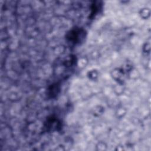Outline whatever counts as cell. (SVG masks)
Returning <instances> with one entry per match:
<instances>
[{"mask_svg": "<svg viewBox=\"0 0 151 151\" xmlns=\"http://www.w3.org/2000/svg\"><path fill=\"white\" fill-rule=\"evenodd\" d=\"M66 37L71 44H80L85 37V31L80 28H73L68 32Z\"/></svg>", "mask_w": 151, "mask_h": 151, "instance_id": "cell-1", "label": "cell"}, {"mask_svg": "<svg viewBox=\"0 0 151 151\" xmlns=\"http://www.w3.org/2000/svg\"><path fill=\"white\" fill-rule=\"evenodd\" d=\"M61 122L57 118L54 116H51L48 118L45 123L44 127L48 131H54L58 130L61 128Z\"/></svg>", "mask_w": 151, "mask_h": 151, "instance_id": "cell-2", "label": "cell"}, {"mask_svg": "<svg viewBox=\"0 0 151 151\" xmlns=\"http://www.w3.org/2000/svg\"><path fill=\"white\" fill-rule=\"evenodd\" d=\"M100 5L99 4H96L94 3V4H93L91 8V17H94L96 15H97V14L99 12V9H100Z\"/></svg>", "mask_w": 151, "mask_h": 151, "instance_id": "cell-4", "label": "cell"}, {"mask_svg": "<svg viewBox=\"0 0 151 151\" xmlns=\"http://www.w3.org/2000/svg\"><path fill=\"white\" fill-rule=\"evenodd\" d=\"M60 85H58L57 83L52 84L48 88V95L51 96L52 97H55L60 91Z\"/></svg>", "mask_w": 151, "mask_h": 151, "instance_id": "cell-3", "label": "cell"}]
</instances>
